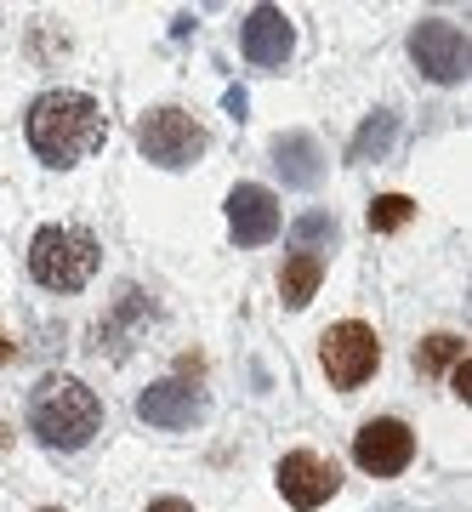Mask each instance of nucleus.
I'll return each mask as SVG.
<instances>
[{
  "mask_svg": "<svg viewBox=\"0 0 472 512\" xmlns=\"http://www.w3.org/2000/svg\"><path fill=\"white\" fill-rule=\"evenodd\" d=\"M109 137L97 97L86 92H46L29 109V148L46 165H80L86 154H97Z\"/></svg>",
  "mask_w": 472,
  "mask_h": 512,
  "instance_id": "obj_1",
  "label": "nucleus"
},
{
  "mask_svg": "<svg viewBox=\"0 0 472 512\" xmlns=\"http://www.w3.org/2000/svg\"><path fill=\"white\" fill-rule=\"evenodd\" d=\"M467 359V342L461 336H450V330H438V336H427L416 348V370L421 376H444V370H455Z\"/></svg>",
  "mask_w": 472,
  "mask_h": 512,
  "instance_id": "obj_15",
  "label": "nucleus"
},
{
  "mask_svg": "<svg viewBox=\"0 0 472 512\" xmlns=\"http://www.w3.org/2000/svg\"><path fill=\"white\" fill-rule=\"evenodd\" d=\"M279 495L291 501L296 512H313V507H325L330 495L342 490V467L330 456H313V450H291V456L279 461Z\"/></svg>",
  "mask_w": 472,
  "mask_h": 512,
  "instance_id": "obj_7",
  "label": "nucleus"
},
{
  "mask_svg": "<svg viewBox=\"0 0 472 512\" xmlns=\"http://www.w3.org/2000/svg\"><path fill=\"white\" fill-rule=\"evenodd\" d=\"M239 46H245V57H251L256 69H273V63L291 57L296 29L279 6H256V12H245V23H239Z\"/></svg>",
  "mask_w": 472,
  "mask_h": 512,
  "instance_id": "obj_10",
  "label": "nucleus"
},
{
  "mask_svg": "<svg viewBox=\"0 0 472 512\" xmlns=\"http://www.w3.org/2000/svg\"><path fill=\"white\" fill-rule=\"evenodd\" d=\"M40 512H57V507H40Z\"/></svg>",
  "mask_w": 472,
  "mask_h": 512,
  "instance_id": "obj_21",
  "label": "nucleus"
},
{
  "mask_svg": "<svg viewBox=\"0 0 472 512\" xmlns=\"http://www.w3.org/2000/svg\"><path fill=\"white\" fill-rule=\"evenodd\" d=\"M273 165L285 171V183L291 188H313L325 177V154L313 143L308 131H285V137H273Z\"/></svg>",
  "mask_w": 472,
  "mask_h": 512,
  "instance_id": "obj_12",
  "label": "nucleus"
},
{
  "mask_svg": "<svg viewBox=\"0 0 472 512\" xmlns=\"http://www.w3.org/2000/svg\"><path fill=\"white\" fill-rule=\"evenodd\" d=\"M319 365H325L330 387L353 393V387H364L370 376H376V365H382V342H376V330L370 325L342 319V325H330L325 336H319Z\"/></svg>",
  "mask_w": 472,
  "mask_h": 512,
  "instance_id": "obj_4",
  "label": "nucleus"
},
{
  "mask_svg": "<svg viewBox=\"0 0 472 512\" xmlns=\"http://www.w3.org/2000/svg\"><path fill=\"white\" fill-rule=\"evenodd\" d=\"M29 274L46 285V291H80L91 274H97V239L86 228H40L35 245H29Z\"/></svg>",
  "mask_w": 472,
  "mask_h": 512,
  "instance_id": "obj_3",
  "label": "nucleus"
},
{
  "mask_svg": "<svg viewBox=\"0 0 472 512\" xmlns=\"http://www.w3.org/2000/svg\"><path fill=\"white\" fill-rule=\"evenodd\" d=\"M319 279H325V262H319V256H291V262H285V274H279V296H285V308H308L313 291H319Z\"/></svg>",
  "mask_w": 472,
  "mask_h": 512,
  "instance_id": "obj_14",
  "label": "nucleus"
},
{
  "mask_svg": "<svg viewBox=\"0 0 472 512\" xmlns=\"http://www.w3.org/2000/svg\"><path fill=\"white\" fill-rule=\"evenodd\" d=\"M393 137H399V114L393 109L364 114V126H359V137H353V148H347V160H382L387 148H393Z\"/></svg>",
  "mask_w": 472,
  "mask_h": 512,
  "instance_id": "obj_13",
  "label": "nucleus"
},
{
  "mask_svg": "<svg viewBox=\"0 0 472 512\" xmlns=\"http://www.w3.org/2000/svg\"><path fill=\"white\" fill-rule=\"evenodd\" d=\"M148 512H194V501H182V495H160V501H148Z\"/></svg>",
  "mask_w": 472,
  "mask_h": 512,
  "instance_id": "obj_19",
  "label": "nucleus"
},
{
  "mask_svg": "<svg viewBox=\"0 0 472 512\" xmlns=\"http://www.w3.org/2000/svg\"><path fill=\"white\" fill-rule=\"evenodd\" d=\"M410 57H416V69L438 86H455L461 74H467V35L444 18H421L410 29Z\"/></svg>",
  "mask_w": 472,
  "mask_h": 512,
  "instance_id": "obj_6",
  "label": "nucleus"
},
{
  "mask_svg": "<svg viewBox=\"0 0 472 512\" xmlns=\"http://www.w3.org/2000/svg\"><path fill=\"white\" fill-rule=\"evenodd\" d=\"M416 456V433L404 421L382 416V421H364L359 439H353V461H359L370 478H399Z\"/></svg>",
  "mask_w": 472,
  "mask_h": 512,
  "instance_id": "obj_8",
  "label": "nucleus"
},
{
  "mask_svg": "<svg viewBox=\"0 0 472 512\" xmlns=\"http://www.w3.org/2000/svg\"><path fill=\"white\" fill-rule=\"evenodd\" d=\"M137 148H143V160L165 165V171H182V165H194L205 148H211V137H205V126L194 114L148 109L143 120H137Z\"/></svg>",
  "mask_w": 472,
  "mask_h": 512,
  "instance_id": "obj_5",
  "label": "nucleus"
},
{
  "mask_svg": "<svg viewBox=\"0 0 472 512\" xmlns=\"http://www.w3.org/2000/svg\"><path fill=\"white\" fill-rule=\"evenodd\" d=\"M410 217H416V200H410V194H376V200H370V228H376V234H399Z\"/></svg>",
  "mask_w": 472,
  "mask_h": 512,
  "instance_id": "obj_16",
  "label": "nucleus"
},
{
  "mask_svg": "<svg viewBox=\"0 0 472 512\" xmlns=\"http://www.w3.org/2000/svg\"><path fill=\"white\" fill-rule=\"evenodd\" d=\"M6 359H12V342H6V336H0V365H6Z\"/></svg>",
  "mask_w": 472,
  "mask_h": 512,
  "instance_id": "obj_20",
  "label": "nucleus"
},
{
  "mask_svg": "<svg viewBox=\"0 0 472 512\" xmlns=\"http://www.w3.org/2000/svg\"><path fill=\"white\" fill-rule=\"evenodd\" d=\"M336 239V222L325 217V211H308V217H296L291 222V245H296V256H313L319 245H330Z\"/></svg>",
  "mask_w": 472,
  "mask_h": 512,
  "instance_id": "obj_17",
  "label": "nucleus"
},
{
  "mask_svg": "<svg viewBox=\"0 0 472 512\" xmlns=\"http://www.w3.org/2000/svg\"><path fill=\"white\" fill-rule=\"evenodd\" d=\"M450 387L461 393V399H472V359H461V365L450 370Z\"/></svg>",
  "mask_w": 472,
  "mask_h": 512,
  "instance_id": "obj_18",
  "label": "nucleus"
},
{
  "mask_svg": "<svg viewBox=\"0 0 472 512\" xmlns=\"http://www.w3.org/2000/svg\"><path fill=\"white\" fill-rule=\"evenodd\" d=\"M205 410H211V399H205V387L194 382H154L148 393H137V416L148 421V427H194V421H205Z\"/></svg>",
  "mask_w": 472,
  "mask_h": 512,
  "instance_id": "obj_9",
  "label": "nucleus"
},
{
  "mask_svg": "<svg viewBox=\"0 0 472 512\" xmlns=\"http://www.w3.org/2000/svg\"><path fill=\"white\" fill-rule=\"evenodd\" d=\"M228 228H234L239 245H268L279 234V200L262 183H239L228 194Z\"/></svg>",
  "mask_w": 472,
  "mask_h": 512,
  "instance_id": "obj_11",
  "label": "nucleus"
},
{
  "mask_svg": "<svg viewBox=\"0 0 472 512\" xmlns=\"http://www.w3.org/2000/svg\"><path fill=\"white\" fill-rule=\"evenodd\" d=\"M29 427L52 450H80L103 427V404H97V393L86 382H74V376H46L35 387V399H29Z\"/></svg>",
  "mask_w": 472,
  "mask_h": 512,
  "instance_id": "obj_2",
  "label": "nucleus"
}]
</instances>
